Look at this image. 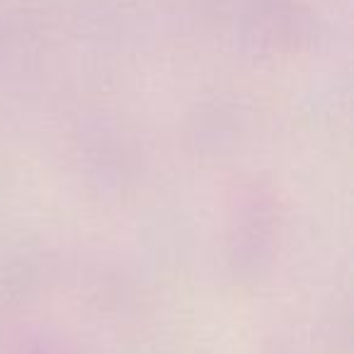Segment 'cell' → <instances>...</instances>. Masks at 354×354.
I'll use <instances>...</instances> for the list:
<instances>
[]
</instances>
